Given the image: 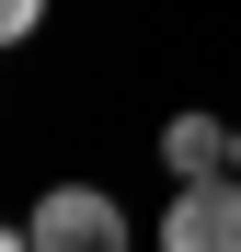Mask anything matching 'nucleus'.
Listing matches in <instances>:
<instances>
[{
    "mask_svg": "<svg viewBox=\"0 0 241 252\" xmlns=\"http://www.w3.org/2000/svg\"><path fill=\"white\" fill-rule=\"evenodd\" d=\"M0 252H23V218H0Z\"/></svg>",
    "mask_w": 241,
    "mask_h": 252,
    "instance_id": "obj_5",
    "label": "nucleus"
},
{
    "mask_svg": "<svg viewBox=\"0 0 241 252\" xmlns=\"http://www.w3.org/2000/svg\"><path fill=\"white\" fill-rule=\"evenodd\" d=\"M161 252H241V160L172 184V206H161Z\"/></svg>",
    "mask_w": 241,
    "mask_h": 252,
    "instance_id": "obj_2",
    "label": "nucleus"
},
{
    "mask_svg": "<svg viewBox=\"0 0 241 252\" xmlns=\"http://www.w3.org/2000/svg\"><path fill=\"white\" fill-rule=\"evenodd\" d=\"M230 160H241V126H230Z\"/></svg>",
    "mask_w": 241,
    "mask_h": 252,
    "instance_id": "obj_6",
    "label": "nucleus"
},
{
    "mask_svg": "<svg viewBox=\"0 0 241 252\" xmlns=\"http://www.w3.org/2000/svg\"><path fill=\"white\" fill-rule=\"evenodd\" d=\"M23 252H127V206L103 184H46L23 206Z\"/></svg>",
    "mask_w": 241,
    "mask_h": 252,
    "instance_id": "obj_1",
    "label": "nucleus"
},
{
    "mask_svg": "<svg viewBox=\"0 0 241 252\" xmlns=\"http://www.w3.org/2000/svg\"><path fill=\"white\" fill-rule=\"evenodd\" d=\"M218 160H230V126L218 115H172V126H161V172H172V184L184 172H218Z\"/></svg>",
    "mask_w": 241,
    "mask_h": 252,
    "instance_id": "obj_3",
    "label": "nucleus"
},
{
    "mask_svg": "<svg viewBox=\"0 0 241 252\" xmlns=\"http://www.w3.org/2000/svg\"><path fill=\"white\" fill-rule=\"evenodd\" d=\"M34 23H46V0H0V46H23Z\"/></svg>",
    "mask_w": 241,
    "mask_h": 252,
    "instance_id": "obj_4",
    "label": "nucleus"
}]
</instances>
